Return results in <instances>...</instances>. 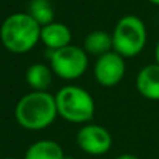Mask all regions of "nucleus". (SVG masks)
Returning a JSON list of instances; mask_svg holds the SVG:
<instances>
[{
  "instance_id": "1",
  "label": "nucleus",
  "mask_w": 159,
  "mask_h": 159,
  "mask_svg": "<svg viewBox=\"0 0 159 159\" xmlns=\"http://www.w3.org/2000/svg\"><path fill=\"white\" fill-rule=\"evenodd\" d=\"M17 124L28 131H42L54 124L58 117L55 96L48 92H33L24 94L14 108Z\"/></svg>"
},
{
  "instance_id": "2",
  "label": "nucleus",
  "mask_w": 159,
  "mask_h": 159,
  "mask_svg": "<svg viewBox=\"0 0 159 159\" xmlns=\"http://www.w3.org/2000/svg\"><path fill=\"white\" fill-rule=\"evenodd\" d=\"M0 41L11 54H25L41 41V25L28 13H13L0 25Z\"/></svg>"
},
{
  "instance_id": "3",
  "label": "nucleus",
  "mask_w": 159,
  "mask_h": 159,
  "mask_svg": "<svg viewBox=\"0 0 159 159\" xmlns=\"http://www.w3.org/2000/svg\"><path fill=\"white\" fill-rule=\"evenodd\" d=\"M58 116L72 124L92 123L96 111L93 96L78 84L62 86L55 94Z\"/></svg>"
},
{
  "instance_id": "4",
  "label": "nucleus",
  "mask_w": 159,
  "mask_h": 159,
  "mask_svg": "<svg viewBox=\"0 0 159 159\" xmlns=\"http://www.w3.org/2000/svg\"><path fill=\"white\" fill-rule=\"evenodd\" d=\"M113 51L125 59L142 52L147 45L148 34L145 23L137 16H124L117 21L113 30Z\"/></svg>"
},
{
  "instance_id": "5",
  "label": "nucleus",
  "mask_w": 159,
  "mask_h": 159,
  "mask_svg": "<svg viewBox=\"0 0 159 159\" xmlns=\"http://www.w3.org/2000/svg\"><path fill=\"white\" fill-rule=\"evenodd\" d=\"M48 62L58 78L62 80H76L87 70L89 55L83 48L70 44L57 51H48Z\"/></svg>"
},
{
  "instance_id": "6",
  "label": "nucleus",
  "mask_w": 159,
  "mask_h": 159,
  "mask_svg": "<svg viewBox=\"0 0 159 159\" xmlns=\"http://www.w3.org/2000/svg\"><path fill=\"white\" fill-rule=\"evenodd\" d=\"M76 144L87 155L100 156L111 149L113 137L106 127L89 123L79 128L76 134Z\"/></svg>"
},
{
  "instance_id": "7",
  "label": "nucleus",
  "mask_w": 159,
  "mask_h": 159,
  "mask_svg": "<svg viewBox=\"0 0 159 159\" xmlns=\"http://www.w3.org/2000/svg\"><path fill=\"white\" fill-rule=\"evenodd\" d=\"M93 75L100 86L113 87L123 80L125 75V59L117 52L111 51L96 59Z\"/></svg>"
},
{
  "instance_id": "8",
  "label": "nucleus",
  "mask_w": 159,
  "mask_h": 159,
  "mask_svg": "<svg viewBox=\"0 0 159 159\" xmlns=\"http://www.w3.org/2000/svg\"><path fill=\"white\" fill-rule=\"evenodd\" d=\"M135 86L142 97L152 102L159 100V65L149 63L141 68L135 79Z\"/></svg>"
},
{
  "instance_id": "9",
  "label": "nucleus",
  "mask_w": 159,
  "mask_h": 159,
  "mask_svg": "<svg viewBox=\"0 0 159 159\" xmlns=\"http://www.w3.org/2000/svg\"><path fill=\"white\" fill-rule=\"evenodd\" d=\"M41 42L48 48V51L65 48L72 42V31L63 23L52 21L41 27Z\"/></svg>"
},
{
  "instance_id": "10",
  "label": "nucleus",
  "mask_w": 159,
  "mask_h": 159,
  "mask_svg": "<svg viewBox=\"0 0 159 159\" xmlns=\"http://www.w3.org/2000/svg\"><path fill=\"white\" fill-rule=\"evenodd\" d=\"M51 66L42 62L33 63L25 70V82L33 92H47L52 83Z\"/></svg>"
},
{
  "instance_id": "11",
  "label": "nucleus",
  "mask_w": 159,
  "mask_h": 159,
  "mask_svg": "<svg viewBox=\"0 0 159 159\" xmlns=\"http://www.w3.org/2000/svg\"><path fill=\"white\" fill-rule=\"evenodd\" d=\"M63 148L52 139H39L27 148L23 159H65Z\"/></svg>"
},
{
  "instance_id": "12",
  "label": "nucleus",
  "mask_w": 159,
  "mask_h": 159,
  "mask_svg": "<svg viewBox=\"0 0 159 159\" xmlns=\"http://www.w3.org/2000/svg\"><path fill=\"white\" fill-rule=\"evenodd\" d=\"M83 49L87 55L99 58L113 51V37L104 30H94L84 37Z\"/></svg>"
},
{
  "instance_id": "13",
  "label": "nucleus",
  "mask_w": 159,
  "mask_h": 159,
  "mask_svg": "<svg viewBox=\"0 0 159 159\" xmlns=\"http://www.w3.org/2000/svg\"><path fill=\"white\" fill-rule=\"evenodd\" d=\"M27 13L41 27L55 21L54 7L49 0H30Z\"/></svg>"
},
{
  "instance_id": "14",
  "label": "nucleus",
  "mask_w": 159,
  "mask_h": 159,
  "mask_svg": "<svg viewBox=\"0 0 159 159\" xmlns=\"http://www.w3.org/2000/svg\"><path fill=\"white\" fill-rule=\"evenodd\" d=\"M116 159H139V158L132 155V153H121V155L116 156Z\"/></svg>"
},
{
  "instance_id": "15",
  "label": "nucleus",
  "mask_w": 159,
  "mask_h": 159,
  "mask_svg": "<svg viewBox=\"0 0 159 159\" xmlns=\"http://www.w3.org/2000/svg\"><path fill=\"white\" fill-rule=\"evenodd\" d=\"M155 62L159 65V39L155 45Z\"/></svg>"
},
{
  "instance_id": "16",
  "label": "nucleus",
  "mask_w": 159,
  "mask_h": 159,
  "mask_svg": "<svg viewBox=\"0 0 159 159\" xmlns=\"http://www.w3.org/2000/svg\"><path fill=\"white\" fill-rule=\"evenodd\" d=\"M149 3H152V4H155V6H159V0H148Z\"/></svg>"
},
{
  "instance_id": "17",
  "label": "nucleus",
  "mask_w": 159,
  "mask_h": 159,
  "mask_svg": "<svg viewBox=\"0 0 159 159\" xmlns=\"http://www.w3.org/2000/svg\"><path fill=\"white\" fill-rule=\"evenodd\" d=\"M2 159H17V158H10V156H7V158H2Z\"/></svg>"
},
{
  "instance_id": "18",
  "label": "nucleus",
  "mask_w": 159,
  "mask_h": 159,
  "mask_svg": "<svg viewBox=\"0 0 159 159\" xmlns=\"http://www.w3.org/2000/svg\"><path fill=\"white\" fill-rule=\"evenodd\" d=\"M65 159H73V158H72V156H66Z\"/></svg>"
}]
</instances>
